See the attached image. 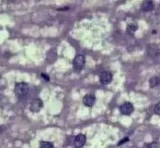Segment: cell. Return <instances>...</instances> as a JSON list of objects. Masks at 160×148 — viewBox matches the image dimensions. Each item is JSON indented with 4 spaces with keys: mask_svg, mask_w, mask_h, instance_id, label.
Masks as SVG:
<instances>
[{
    "mask_svg": "<svg viewBox=\"0 0 160 148\" xmlns=\"http://www.w3.org/2000/svg\"><path fill=\"white\" fill-rule=\"evenodd\" d=\"M154 112L156 115H160V102L156 104L154 107Z\"/></svg>",
    "mask_w": 160,
    "mask_h": 148,
    "instance_id": "12",
    "label": "cell"
},
{
    "mask_svg": "<svg viewBox=\"0 0 160 148\" xmlns=\"http://www.w3.org/2000/svg\"><path fill=\"white\" fill-rule=\"evenodd\" d=\"M85 65V56L82 55H78L76 56L73 61L74 68L76 71H80L83 69Z\"/></svg>",
    "mask_w": 160,
    "mask_h": 148,
    "instance_id": "2",
    "label": "cell"
},
{
    "mask_svg": "<svg viewBox=\"0 0 160 148\" xmlns=\"http://www.w3.org/2000/svg\"><path fill=\"white\" fill-rule=\"evenodd\" d=\"M41 77L43 78V79H45L46 81H49V77L47 76V75L44 74H41Z\"/></svg>",
    "mask_w": 160,
    "mask_h": 148,
    "instance_id": "15",
    "label": "cell"
},
{
    "mask_svg": "<svg viewBox=\"0 0 160 148\" xmlns=\"http://www.w3.org/2000/svg\"><path fill=\"white\" fill-rule=\"evenodd\" d=\"M112 80V74L108 71H103L100 74V81L102 85H108Z\"/></svg>",
    "mask_w": 160,
    "mask_h": 148,
    "instance_id": "6",
    "label": "cell"
},
{
    "mask_svg": "<svg viewBox=\"0 0 160 148\" xmlns=\"http://www.w3.org/2000/svg\"><path fill=\"white\" fill-rule=\"evenodd\" d=\"M29 91V86L25 82H20L16 84L14 88V92L18 97H23L26 96Z\"/></svg>",
    "mask_w": 160,
    "mask_h": 148,
    "instance_id": "1",
    "label": "cell"
},
{
    "mask_svg": "<svg viewBox=\"0 0 160 148\" xmlns=\"http://www.w3.org/2000/svg\"><path fill=\"white\" fill-rule=\"evenodd\" d=\"M147 148H159V144L157 142H152L147 145Z\"/></svg>",
    "mask_w": 160,
    "mask_h": 148,
    "instance_id": "13",
    "label": "cell"
},
{
    "mask_svg": "<svg viewBox=\"0 0 160 148\" xmlns=\"http://www.w3.org/2000/svg\"><path fill=\"white\" fill-rule=\"evenodd\" d=\"M86 142V136L84 134H79L74 138V145L75 148H82Z\"/></svg>",
    "mask_w": 160,
    "mask_h": 148,
    "instance_id": "3",
    "label": "cell"
},
{
    "mask_svg": "<svg viewBox=\"0 0 160 148\" xmlns=\"http://www.w3.org/2000/svg\"><path fill=\"white\" fill-rule=\"evenodd\" d=\"M134 111V107L131 102H127L121 105L120 112L124 115H130Z\"/></svg>",
    "mask_w": 160,
    "mask_h": 148,
    "instance_id": "4",
    "label": "cell"
},
{
    "mask_svg": "<svg viewBox=\"0 0 160 148\" xmlns=\"http://www.w3.org/2000/svg\"><path fill=\"white\" fill-rule=\"evenodd\" d=\"M43 107V102L40 99H35L31 102L30 103V110L34 113L40 112Z\"/></svg>",
    "mask_w": 160,
    "mask_h": 148,
    "instance_id": "5",
    "label": "cell"
},
{
    "mask_svg": "<svg viewBox=\"0 0 160 148\" xmlns=\"http://www.w3.org/2000/svg\"><path fill=\"white\" fill-rule=\"evenodd\" d=\"M53 144L49 141H41L40 144V148H53Z\"/></svg>",
    "mask_w": 160,
    "mask_h": 148,
    "instance_id": "11",
    "label": "cell"
},
{
    "mask_svg": "<svg viewBox=\"0 0 160 148\" xmlns=\"http://www.w3.org/2000/svg\"><path fill=\"white\" fill-rule=\"evenodd\" d=\"M138 26L135 24H130L127 26V32L130 35H134L135 32L137 31Z\"/></svg>",
    "mask_w": 160,
    "mask_h": 148,
    "instance_id": "10",
    "label": "cell"
},
{
    "mask_svg": "<svg viewBox=\"0 0 160 148\" xmlns=\"http://www.w3.org/2000/svg\"><path fill=\"white\" fill-rule=\"evenodd\" d=\"M160 83V79L157 76H155V77H152L151 79L149 81V85H150V88H155L157 85H159Z\"/></svg>",
    "mask_w": 160,
    "mask_h": 148,
    "instance_id": "9",
    "label": "cell"
},
{
    "mask_svg": "<svg viewBox=\"0 0 160 148\" xmlns=\"http://www.w3.org/2000/svg\"><path fill=\"white\" fill-rule=\"evenodd\" d=\"M141 8L144 11H150L154 8V4L152 1H144L141 5Z\"/></svg>",
    "mask_w": 160,
    "mask_h": 148,
    "instance_id": "8",
    "label": "cell"
},
{
    "mask_svg": "<svg viewBox=\"0 0 160 148\" xmlns=\"http://www.w3.org/2000/svg\"><path fill=\"white\" fill-rule=\"evenodd\" d=\"M129 141V138H124V139H123L122 140V141H120V143H119V144H118V145H121V144H124V143H126V142H127V141Z\"/></svg>",
    "mask_w": 160,
    "mask_h": 148,
    "instance_id": "14",
    "label": "cell"
},
{
    "mask_svg": "<svg viewBox=\"0 0 160 148\" xmlns=\"http://www.w3.org/2000/svg\"><path fill=\"white\" fill-rule=\"evenodd\" d=\"M95 96L92 94H87L83 97V103L84 105L88 107L93 106V105L95 102Z\"/></svg>",
    "mask_w": 160,
    "mask_h": 148,
    "instance_id": "7",
    "label": "cell"
}]
</instances>
